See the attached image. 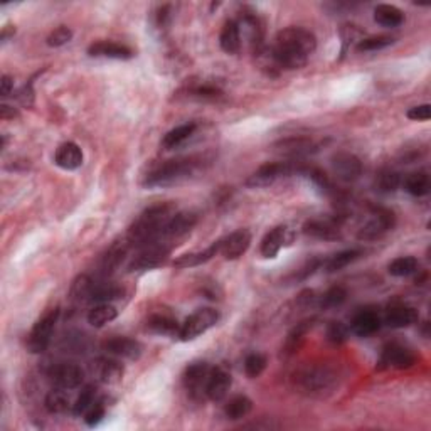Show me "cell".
Masks as SVG:
<instances>
[{
	"label": "cell",
	"mask_w": 431,
	"mask_h": 431,
	"mask_svg": "<svg viewBox=\"0 0 431 431\" xmlns=\"http://www.w3.org/2000/svg\"><path fill=\"white\" fill-rule=\"evenodd\" d=\"M315 49L314 32L303 28H287L277 34L266 58L277 70H300L308 63Z\"/></svg>",
	"instance_id": "6da1fadb"
},
{
	"label": "cell",
	"mask_w": 431,
	"mask_h": 431,
	"mask_svg": "<svg viewBox=\"0 0 431 431\" xmlns=\"http://www.w3.org/2000/svg\"><path fill=\"white\" fill-rule=\"evenodd\" d=\"M175 212L177 211H175V204L172 202H162V204L145 209L128 228L127 241L132 245V248H142L159 241L162 238L167 223Z\"/></svg>",
	"instance_id": "7a4b0ae2"
},
{
	"label": "cell",
	"mask_w": 431,
	"mask_h": 431,
	"mask_svg": "<svg viewBox=\"0 0 431 431\" xmlns=\"http://www.w3.org/2000/svg\"><path fill=\"white\" fill-rule=\"evenodd\" d=\"M339 376L329 365H305L293 374V384L303 394L312 398H323L337 386Z\"/></svg>",
	"instance_id": "3957f363"
},
{
	"label": "cell",
	"mask_w": 431,
	"mask_h": 431,
	"mask_svg": "<svg viewBox=\"0 0 431 431\" xmlns=\"http://www.w3.org/2000/svg\"><path fill=\"white\" fill-rule=\"evenodd\" d=\"M201 166L199 159L189 157V159H174L167 160V162L160 163V166L152 169L150 172L145 175L143 186L145 187H163L172 186L177 182L184 181V179L190 177Z\"/></svg>",
	"instance_id": "277c9868"
},
{
	"label": "cell",
	"mask_w": 431,
	"mask_h": 431,
	"mask_svg": "<svg viewBox=\"0 0 431 431\" xmlns=\"http://www.w3.org/2000/svg\"><path fill=\"white\" fill-rule=\"evenodd\" d=\"M217 320H219V314H217V310H214V308H199L192 315L187 317L186 322L179 329L177 337L182 342L194 341L199 335L206 334L211 327H214Z\"/></svg>",
	"instance_id": "5b68a950"
},
{
	"label": "cell",
	"mask_w": 431,
	"mask_h": 431,
	"mask_svg": "<svg viewBox=\"0 0 431 431\" xmlns=\"http://www.w3.org/2000/svg\"><path fill=\"white\" fill-rule=\"evenodd\" d=\"M139 253L135 254L130 263V272H145V270H154L166 261L170 254L172 245L163 241H155L150 245H145L139 248Z\"/></svg>",
	"instance_id": "8992f818"
},
{
	"label": "cell",
	"mask_w": 431,
	"mask_h": 431,
	"mask_svg": "<svg viewBox=\"0 0 431 431\" xmlns=\"http://www.w3.org/2000/svg\"><path fill=\"white\" fill-rule=\"evenodd\" d=\"M59 310L54 308V310L48 312L43 319H39L36 322V325L30 330L29 337H28V349L29 352L32 354H41L48 349V345L51 344V337L52 332H54L56 322H58Z\"/></svg>",
	"instance_id": "52a82bcc"
},
{
	"label": "cell",
	"mask_w": 431,
	"mask_h": 431,
	"mask_svg": "<svg viewBox=\"0 0 431 431\" xmlns=\"http://www.w3.org/2000/svg\"><path fill=\"white\" fill-rule=\"evenodd\" d=\"M396 224V216L394 212L389 211V209H374L371 219L361 228L357 232V238L361 241H376V239L383 238L386 232H389L394 228Z\"/></svg>",
	"instance_id": "ba28073f"
},
{
	"label": "cell",
	"mask_w": 431,
	"mask_h": 431,
	"mask_svg": "<svg viewBox=\"0 0 431 431\" xmlns=\"http://www.w3.org/2000/svg\"><path fill=\"white\" fill-rule=\"evenodd\" d=\"M295 170L293 163L290 162H272L261 166L257 172H253L248 177L246 186L251 189H259V187H268L274 184L278 179L287 177Z\"/></svg>",
	"instance_id": "9c48e42d"
},
{
	"label": "cell",
	"mask_w": 431,
	"mask_h": 431,
	"mask_svg": "<svg viewBox=\"0 0 431 431\" xmlns=\"http://www.w3.org/2000/svg\"><path fill=\"white\" fill-rule=\"evenodd\" d=\"M417 362V356L406 345L399 342H391L384 345L379 357V369H410Z\"/></svg>",
	"instance_id": "30bf717a"
},
{
	"label": "cell",
	"mask_w": 431,
	"mask_h": 431,
	"mask_svg": "<svg viewBox=\"0 0 431 431\" xmlns=\"http://www.w3.org/2000/svg\"><path fill=\"white\" fill-rule=\"evenodd\" d=\"M211 365L208 362H192L186 368L182 383H184L186 391L192 399H201L202 394H206V386H208L209 374H211Z\"/></svg>",
	"instance_id": "8fae6325"
},
{
	"label": "cell",
	"mask_w": 431,
	"mask_h": 431,
	"mask_svg": "<svg viewBox=\"0 0 431 431\" xmlns=\"http://www.w3.org/2000/svg\"><path fill=\"white\" fill-rule=\"evenodd\" d=\"M197 221H199V216L194 211L175 212V214L170 217L169 223H167L166 230L162 232V238H160L159 241L174 245L175 241L182 239L186 234H189V232L194 230Z\"/></svg>",
	"instance_id": "7c38bea8"
},
{
	"label": "cell",
	"mask_w": 431,
	"mask_h": 431,
	"mask_svg": "<svg viewBox=\"0 0 431 431\" xmlns=\"http://www.w3.org/2000/svg\"><path fill=\"white\" fill-rule=\"evenodd\" d=\"M49 379L54 384V388L64 389V391H70V389H76L81 386L83 379H85V372L79 365L71 364V362H61V364L52 365L48 372Z\"/></svg>",
	"instance_id": "4fadbf2b"
},
{
	"label": "cell",
	"mask_w": 431,
	"mask_h": 431,
	"mask_svg": "<svg viewBox=\"0 0 431 431\" xmlns=\"http://www.w3.org/2000/svg\"><path fill=\"white\" fill-rule=\"evenodd\" d=\"M90 371L97 381L103 384H118L123 379V365L117 357H98L90 364Z\"/></svg>",
	"instance_id": "5bb4252c"
},
{
	"label": "cell",
	"mask_w": 431,
	"mask_h": 431,
	"mask_svg": "<svg viewBox=\"0 0 431 431\" xmlns=\"http://www.w3.org/2000/svg\"><path fill=\"white\" fill-rule=\"evenodd\" d=\"M101 349L105 350L108 356L117 357V359H128L137 361L142 356V345L137 342L135 339L128 337H113L103 342Z\"/></svg>",
	"instance_id": "9a60e30c"
},
{
	"label": "cell",
	"mask_w": 431,
	"mask_h": 431,
	"mask_svg": "<svg viewBox=\"0 0 431 431\" xmlns=\"http://www.w3.org/2000/svg\"><path fill=\"white\" fill-rule=\"evenodd\" d=\"M332 169L341 181L354 182L362 175V162L354 154L339 152L332 157Z\"/></svg>",
	"instance_id": "2e32d148"
},
{
	"label": "cell",
	"mask_w": 431,
	"mask_h": 431,
	"mask_svg": "<svg viewBox=\"0 0 431 431\" xmlns=\"http://www.w3.org/2000/svg\"><path fill=\"white\" fill-rule=\"evenodd\" d=\"M219 253L223 254L224 259H238L246 253L248 248L251 245V232L248 230H238L231 232L224 239H219Z\"/></svg>",
	"instance_id": "e0dca14e"
},
{
	"label": "cell",
	"mask_w": 431,
	"mask_h": 431,
	"mask_svg": "<svg viewBox=\"0 0 431 431\" xmlns=\"http://www.w3.org/2000/svg\"><path fill=\"white\" fill-rule=\"evenodd\" d=\"M232 384L231 374L224 368H212L211 374H209L208 386H206V396L211 401H223L230 392Z\"/></svg>",
	"instance_id": "ac0fdd59"
},
{
	"label": "cell",
	"mask_w": 431,
	"mask_h": 431,
	"mask_svg": "<svg viewBox=\"0 0 431 431\" xmlns=\"http://www.w3.org/2000/svg\"><path fill=\"white\" fill-rule=\"evenodd\" d=\"M88 54L91 58H105V59H118L127 61L133 58V51L128 46L112 43V41H98L88 48Z\"/></svg>",
	"instance_id": "d6986e66"
},
{
	"label": "cell",
	"mask_w": 431,
	"mask_h": 431,
	"mask_svg": "<svg viewBox=\"0 0 431 431\" xmlns=\"http://www.w3.org/2000/svg\"><path fill=\"white\" fill-rule=\"evenodd\" d=\"M303 232L310 238L322 239V241H335L342 238L341 226L335 221L329 219H312L303 224Z\"/></svg>",
	"instance_id": "ffe728a7"
},
{
	"label": "cell",
	"mask_w": 431,
	"mask_h": 431,
	"mask_svg": "<svg viewBox=\"0 0 431 431\" xmlns=\"http://www.w3.org/2000/svg\"><path fill=\"white\" fill-rule=\"evenodd\" d=\"M381 329V317L376 310L365 308V310L357 312L354 315L352 322H350V329L354 334L359 337H369V335L376 334Z\"/></svg>",
	"instance_id": "44dd1931"
},
{
	"label": "cell",
	"mask_w": 431,
	"mask_h": 431,
	"mask_svg": "<svg viewBox=\"0 0 431 431\" xmlns=\"http://www.w3.org/2000/svg\"><path fill=\"white\" fill-rule=\"evenodd\" d=\"M54 163L63 170H76L83 166V150L74 142L61 143L54 154Z\"/></svg>",
	"instance_id": "7402d4cb"
},
{
	"label": "cell",
	"mask_w": 431,
	"mask_h": 431,
	"mask_svg": "<svg viewBox=\"0 0 431 431\" xmlns=\"http://www.w3.org/2000/svg\"><path fill=\"white\" fill-rule=\"evenodd\" d=\"M419 320L418 312L413 307L408 305H396L388 310L386 317H384V323L391 329H406V327L414 325Z\"/></svg>",
	"instance_id": "603a6c76"
},
{
	"label": "cell",
	"mask_w": 431,
	"mask_h": 431,
	"mask_svg": "<svg viewBox=\"0 0 431 431\" xmlns=\"http://www.w3.org/2000/svg\"><path fill=\"white\" fill-rule=\"evenodd\" d=\"M287 241H288V228L287 226L273 228L272 231L266 232V236L261 241V246H259L261 257L268 259L277 258L281 248L287 245Z\"/></svg>",
	"instance_id": "cb8c5ba5"
},
{
	"label": "cell",
	"mask_w": 431,
	"mask_h": 431,
	"mask_svg": "<svg viewBox=\"0 0 431 431\" xmlns=\"http://www.w3.org/2000/svg\"><path fill=\"white\" fill-rule=\"evenodd\" d=\"M314 325H315V319H308V320H303V322L297 323V325L293 327V329L290 330V334L287 335V341H285L283 349H281V357L293 356V354L302 347V344L305 342V337H307L308 332L314 329Z\"/></svg>",
	"instance_id": "d4e9b609"
},
{
	"label": "cell",
	"mask_w": 431,
	"mask_h": 431,
	"mask_svg": "<svg viewBox=\"0 0 431 431\" xmlns=\"http://www.w3.org/2000/svg\"><path fill=\"white\" fill-rule=\"evenodd\" d=\"M219 44L221 49L228 54H236L241 49V34H239V26L238 21H230L224 22L223 29H221L219 36Z\"/></svg>",
	"instance_id": "484cf974"
},
{
	"label": "cell",
	"mask_w": 431,
	"mask_h": 431,
	"mask_svg": "<svg viewBox=\"0 0 431 431\" xmlns=\"http://www.w3.org/2000/svg\"><path fill=\"white\" fill-rule=\"evenodd\" d=\"M374 21L377 22L383 28L394 29L404 22V14L401 9H398L396 6L391 3H379V6L374 9Z\"/></svg>",
	"instance_id": "4316f807"
},
{
	"label": "cell",
	"mask_w": 431,
	"mask_h": 431,
	"mask_svg": "<svg viewBox=\"0 0 431 431\" xmlns=\"http://www.w3.org/2000/svg\"><path fill=\"white\" fill-rule=\"evenodd\" d=\"M219 246H221V243L216 241V243H212L209 248H206L204 251L182 254V257H179L177 259H175L174 266L175 268H192V266L204 265V263H208L209 259H212L217 253H219Z\"/></svg>",
	"instance_id": "83f0119b"
},
{
	"label": "cell",
	"mask_w": 431,
	"mask_h": 431,
	"mask_svg": "<svg viewBox=\"0 0 431 431\" xmlns=\"http://www.w3.org/2000/svg\"><path fill=\"white\" fill-rule=\"evenodd\" d=\"M130 248H132V245L127 241V238H125L123 241H117L115 245L110 248L101 259L103 274H108L112 273L113 270H117L118 266H120V263L125 259V257H127Z\"/></svg>",
	"instance_id": "f1b7e54d"
},
{
	"label": "cell",
	"mask_w": 431,
	"mask_h": 431,
	"mask_svg": "<svg viewBox=\"0 0 431 431\" xmlns=\"http://www.w3.org/2000/svg\"><path fill=\"white\" fill-rule=\"evenodd\" d=\"M315 147L317 145L310 139H287L274 145L277 152L290 155V157H300V155L310 154L315 150Z\"/></svg>",
	"instance_id": "f546056e"
},
{
	"label": "cell",
	"mask_w": 431,
	"mask_h": 431,
	"mask_svg": "<svg viewBox=\"0 0 431 431\" xmlns=\"http://www.w3.org/2000/svg\"><path fill=\"white\" fill-rule=\"evenodd\" d=\"M361 257H362V250H344V251L335 253L334 257H330L329 259H325V261L322 263V266L327 273H335V272L344 270L345 266H349L350 263H354Z\"/></svg>",
	"instance_id": "4dcf8cb0"
},
{
	"label": "cell",
	"mask_w": 431,
	"mask_h": 431,
	"mask_svg": "<svg viewBox=\"0 0 431 431\" xmlns=\"http://www.w3.org/2000/svg\"><path fill=\"white\" fill-rule=\"evenodd\" d=\"M196 128H197L196 123L179 125V127L172 128V130H170V132H167L166 135H163L162 147L166 148V150H170V148L179 147V145H182V143L186 142V140H189L190 137L194 135Z\"/></svg>",
	"instance_id": "1f68e13d"
},
{
	"label": "cell",
	"mask_w": 431,
	"mask_h": 431,
	"mask_svg": "<svg viewBox=\"0 0 431 431\" xmlns=\"http://www.w3.org/2000/svg\"><path fill=\"white\" fill-rule=\"evenodd\" d=\"M123 295V288L115 283H94L93 292H91V303H112L113 300H118Z\"/></svg>",
	"instance_id": "d6a6232c"
},
{
	"label": "cell",
	"mask_w": 431,
	"mask_h": 431,
	"mask_svg": "<svg viewBox=\"0 0 431 431\" xmlns=\"http://www.w3.org/2000/svg\"><path fill=\"white\" fill-rule=\"evenodd\" d=\"M403 186H404V190H406L408 194H411V196L423 197L430 192V187H431L430 175L426 172H423V170H419V172H413L404 179Z\"/></svg>",
	"instance_id": "836d02e7"
},
{
	"label": "cell",
	"mask_w": 431,
	"mask_h": 431,
	"mask_svg": "<svg viewBox=\"0 0 431 431\" xmlns=\"http://www.w3.org/2000/svg\"><path fill=\"white\" fill-rule=\"evenodd\" d=\"M251 410H253V401H251L248 396L239 394L231 398L230 401L226 403V406H224V414H226L228 419L236 421V419H243L245 417H248V414L251 413Z\"/></svg>",
	"instance_id": "e575fe53"
},
{
	"label": "cell",
	"mask_w": 431,
	"mask_h": 431,
	"mask_svg": "<svg viewBox=\"0 0 431 431\" xmlns=\"http://www.w3.org/2000/svg\"><path fill=\"white\" fill-rule=\"evenodd\" d=\"M147 329L159 335H175V334L179 335V329H181V325H179L177 320L172 319V317L157 314V315H152L150 319H148Z\"/></svg>",
	"instance_id": "d590c367"
},
{
	"label": "cell",
	"mask_w": 431,
	"mask_h": 431,
	"mask_svg": "<svg viewBox=\"0 0 431 431\" xmlns=\"http://www.w3.org/2000/svg\"><path fill=\"white\" fill-rule=\"evenodd\" d=\"M44 406L52 414H61L72 410V404L70 403L66 391L59 388H54L52 391L48 392V396L44 399Z\"/></svg>",
	"instance_id": "8d00e7d4"
},
{
	"label": "cell",
	"mask_w": 431,
	"mask_h": 431,
	"mask_svg": "<svg viewBox=\"0 0 431 431\" xmlns=\"http://www.w3.org/2000/svg\"><path fill=\"white\" fill-rule=\"evenodd\" d=\"M118 317V310L112 303H97L88 312V323L93 327H103L105 323L112 322Z\"/></svg>",
	"instance_id": "74e56055"
},
{
	"label": "cell",
	"mask_w": 431,
	"mask_h": 431,
	"mask_svg": "<svg viewBox=\"0 0 431 431\" xmlns=\"http://www.w3.org/2000/svg\"><path fill=\"white\" fill-rule=\"evenodd\" d=\"M419 268V263L418 259L414 257H401V258H396L394 261L389 263L388 266V272L391 277L396 278H404V277H410V274H414L418 272Z\"/></svg>",
	"instance_id": "f35d334b"
},
{
	"label": "cell",
	"mask_w": 431,
	"mask_h": 431,
	"mask_svg": "<svg viewBox=\"0 0 431 431\" xmlns=\"http://www.w3.org/2000/svg\"><path fill=\"white\" fill-rule=\"evenodd\" d=\"M98 401L97 398V388L94 386H85L83 388V391L79 392L78 399H76L74 404H72V414H76V417H85V413L88 410H90L91 406H93L94 403Z\"/></svg>",
	"instance_id": "ab89813d"
},
{
	"label": "cell",
	"mask_w": 431,
	"mask_h": 431,
	"mask_svg": "<svg viewBox=\"0 0 431 431\" xmlns=\"http://www.w3.org/2000/svg\"><path fill=\"white\" fill-rule=\"evenodd\" d=\"M186 97L190 98V100L214 101L223 97V91H221L219 88L211 86V85H197V86H190L189 90H186Z\"/></svg>",
	"instance_id": "60d3db41"
},
{
	"label": "cell",
	"mask_w": 431,
	"mask_h": 431,
	"mask_svg": "<svg viewBox=\"0 0 431 431\" xmlns=\"http://www.w3.org/2000/svg\"><path fill=\"white\" fill-rule=\"evenodd\" d=\"M399 186H401V177L398 172H392V170H383L376 179V189L381 194L396 192Z\"/></svg>",
	"instance_id": "b9f144b4"
},
{
	"label": "cell",
	"mask_w": 431,
	"mask_h": 431,
	"mask_svg": "<svg viewBox=\"0 0 431 431\" xmlns=\"http://www.w3.org/2000/svg\"><path fill=\"white\" fill-rule=\"evenodd\" d=\"M347 299V290L344 287H332L327 290L320 299V308L323 310H332V308L341 307Z\"/></svg>",
	"instance_id": "7bdbcfd3"
},
{
	"label": "cell",
	"mask_w": 431,
	"mask_h": 431,
	"mask_svg": "<svg viewBox=\"0 0 431 431\" xmlns=\"http://www.w3.org/2000/svg\"><path fill=\"white\" fill-rule=\"evenodd\" d=\"M394 37L391 36H372L361 39L357 44V51L359 52H372V51H381V49H386L389 46L394 44Z\"/></svg>",
	"instance_id": "ee69618b"
},
{
	"label": "cell",
	"mask_w": 431,
	"mask_h": 431,
	"mask_svg": "<svg viewBox=\"0 0 431 431\" xmlns=\"http://www.w3.org/2000/svg\"><path fill=\"white\" fill-rule=\"evenodd\" d=\"M266 356L259 352H253L245 359V372L250 379H257L266 369Z\"/></svg>",
	"instance_id": "f6af8a7d"
},
{
	"label": "cell",
	"mask_w": 431,
	"mask_h": 431,
	"mask_svg": "<svg viewBox=\"0 0 431 431\" xmlns=\"http://www.w3.org/2000/svg\"><path fill=\"white\" fill-rule=\"evenodd\" d=\"M322 263L323 261L320 258L308 259V261L305 263L302 268H299L295 273L290 274V277L287 278V281H290V283H299V281H305L308 277H312V274H314L317 270L320 268V266H322Z\"/></svg>",
	"instance_id": "bcb514c9"
},
{
	"label": "cell",
	"mask_w": 431,
	"mask_h": 431,
	"mask_svg": "<svg viewBox=\"0 0 431 431\" xmlns=\"http://www.w3.org/2000/svg\"><path fill=\"white\" fill-rule=\"evenodd\" d=\"M72 39V30L66 26H61V28L54 29L51 34L48 36L46 43H48L49 48H61V46L68 44Z\"/></svg>",
	"instance_id": "7dc6e473"
},
{
	"label": "cell",
	"mask_w": 431,
	"mask_h": 431,
	"mask_svg": "<svg viewBox=\"0 0 431 431\" xmlns=\"http://www.w3.org/2000/svg\"><path fill=\"white\" fill-rule=\"evenodd\" d=\"M347 335H349V327L344 325L342 322H330L329 327H327V339L332 344H342V342L347 341Z\"/></svg>",
	"instance_id": "c3c4849f"
},
{
	"label": "cell",
	"mask_w": 431,
	"mask_h": 431,
	"mask_svg": "<svg viewBox=\"0 0 431 431\" xmlns=\"http://www.w3.org/2000/svg\"><path fill=\"white\" fill-rule=\"evenodd\" d=\"M302 174H307L308 177H310V181L314 182V184L319 187V189H322L323 192L330 194L332 190H334V186H332L330 179L327 177L325 174L322 172V170L319 169H307V170H300Z\"/></svg>",
	"instance_id": "681fc988"
},
{
	"label": "cell",
	"mask_w": 431,
	"mask_h": 431,
	"mask_svg": "<svg viewBox=\"0 0 431 431\" xmlns=\"http://www.w3.org/2000/svg\"><path fill=\"white\" fill-rule=\"evenodd\" d=\"M106 414V406H105V401L103 399H98L97 403L93 404V406L90 408V410L85 413V421L88 426H97L100 425V421L103 418H105Z\"/></svg>",
	"instance_id": "f907efd6"
},
{
	"label": "cell",
	"mask_w": 431,
	"mask_h": 431,
	"mask_svg": "<svg viewBox=\"0 0 431 431\" xmlns=\"http://www.w3.org/2000/svg\"><path fill=\"white\" fill-rule=\"evenodd\" d=\"M406 117L410 118V120H414V121H426V120H430V118H431V106L428 105V103H425V105L413 106V108L408 110Z\"/></svg>",
	"instance_id": "816d5d0a"
},
{
	"label": "cell",
	"mask_w": 431,
	"mask_h": 431,
	"mask_svg": "<svg viewBox=\"0 0 431 431\" xmlns=\"http://www.w3.org/2000/svg\"><path fill=\"white\" fill-rule=\"evenodd\" d=\"M17 100L22 103L24 106H32L34 103V91H32V83L26 85L21 91L17 93Z\"/></svg>",
	"instance_id": "f5cc1de1"
},
{
	"label": "cell",
	"mask_w": 431,
	"mask_h": 431,
	"mask_svg": "<svg viewBox=\"0 0 431 431\" xmlns=\"http://www.w3.org/2000/svg\"><path fill=\"white\" fill-rule=\"evenodd\" d=\"M14 90V79L10 78L9 74H3L2 79H0V94L2 98H7Z\"/></svg>",
	"instance_id": "db71d44e"
},
{
	"label": "cell",
	"mask_w": 431,
	"mask_h": 431,
	"mask_svg": "<svg viewBox=\"0 0 431 431\" xmlns=\"http://www.w3.org/2000/svg\"><path fill=\"white\" fill-rule=\"evenodd\" d=\"M170 6H162L160 9L157 10V24L160 26V28H163V26L169 22L170 19Z\"/></svg>",
	"instance_id": "11a10c76"
},
{
	"label": "cell",
	"mask_w": 431,
	"mask_h": 431,
	"mask_svg": "<svg viewBox=\"0 0 431 431\" xmlns=\"http://www.w3.org/2000/svg\"><path fill=\"white\" fill-rule=\"evenodd\" d=\"M0 115H2L3 120H7V118L17 117V112H15L14 108H10V106L2 105V106H0Z\"/></svg>",
	"instance_id": "9f6ffc18"
},
{
	"label": "cell",
	"mask_w": 431,
	"mask_h": 431,
	"mask_svg": "<svg viewBox=\"0 0 431 431\" xmlns=\"http://www.w3.org/2000/svg\"><path fill=\"white\" fill-rule=\"evenodd\" d=\"M15 34V29L12 28V26H7V28H3V30H2V41L3 43H6L7 39H9L10 36H14Z\"/></svg>",
	"instance_id": "6f0895ef"
}]
</instances>
